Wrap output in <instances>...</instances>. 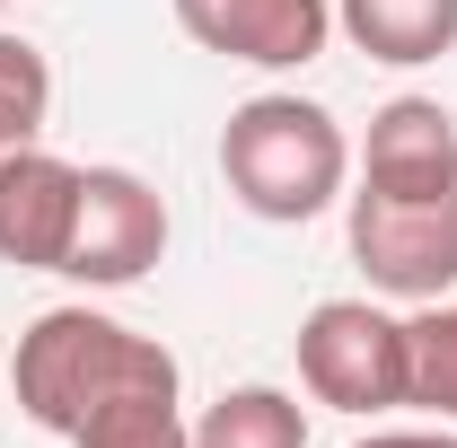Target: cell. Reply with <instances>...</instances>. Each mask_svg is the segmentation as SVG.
I'll return each mask as SVG.
<instances>
[{
  "mask_svg": "<svg viewBox=\"0 0 457 448\" xmlns=\"http://www.w3.org/2000/svg\"><path fill=\"white\" fill-rule=\"evenodd\" d=\"M220 185L273 228H299L317 212H335L352 185V141L317 97L264 88L220 123Z\"/></svg>",
  "mask_w": 457,
  "mask_h": 448,
  "instance_id": "6da1fadb",
  "label": "cell"
},
{
  "mask_svg": "<svg viewBox=\"0 0 457 448\" xmlns=\"http://www.w3.org/2000/svg\"><path fill=\"white\" fill-rule=\"evenodd\" d=\"M141 378H176V352L141 326H123L106 308H45L27 335H18V361H9V387H18V413L36 431L71 440L106 395L141 387Z\"/></svg>",
  "mask_w": 457,
  "mask_h": 448,
  "instance_id": "7a4b0ae2",
  "label": "cell"
},
{
  "mask_svg": "<svg viewBox=\"0 0 457 448\" xmlns=\"http://www.w3.org/2000/svg\"><path fill=\"white\" fill-rule=\"evenodd\" d=\"M352 264L387 299L457 290V185H352Z\"/></svg>",
  "mask_w": 457,
  "mask_h": 448,
  "instance_id": "3957f363",
  "label": "cell"
},
{
  "mask_svg": "<svg viewBox=\"0 0 457 448\" xmlns=\"http://www.w3.org/2000/svg\"><path fill=\"white\" fill-rule=\"evenodd\" d=\"M299 387L335 413H396L413 404V335L370 299H317L299 317Z\"/></svg>",
  "mask_w": 457,
  "mask_h": 448,
  "instance_id": "277c9868",
  "label": "cell"
},
{
  "mask_svg": "<svg viewBox=\"0 0 457 448\" xmlns=\"http://www.w3.org/2000/svg\"><path fill=\"white\" fill-rule=\"evenodd\" d=\"M168 255V203L141 185L132 168H88L79 176V228H71V255L62 273L88 281V290H123Z\"/></svg>",
  "mask_w": 457,
  "mask_h": 448,
  "instance_id": "5b68a950",
  "label": "cell"
},
{
  "mask_svg": "<svg viewBox=\"0 0 457 448\" xmlns=\"http://www.w3.org/2000/svg\"><path fill=\"white\" fill-rule=\"evenodd\" d=\"M176 27L220 62L308 71L335 36V0H176Z\"/></svg>",
  "mask_w": 457,
  "mask_h": 448,
  "instance_id": "8992f818",
  "label": "cell"
},
{
  "mask_svg": "<svg viewBox=\"0 0 457 448\" xmlns=\"http://www.w3.org/2000/svg\"><path fill=\"white\" fill-rule=\"evenodd\" d=\"M79 176L71 159H54L45 141L0 159V264L18 273H62L71 255V228H79Z\"/></svg>",
  "mask_w": 457,
  "mask_h": 448,
  "instance_id": "52a82bcc",
  "label": "cell"
},
{
  "mask_svg": "<svg viewBox=\"0 0 457 448\" xmlns=\"http://www.w3.org/2000/svg\"><path fill=\"white\" fill-rule=\"evenodd\" d=\"M361 185H457V114L440 97H387L370 114Z\"/></svg>",
  "mask_w": 457,
  "mask_h": 448,
  "instance_id": "ba28073f",
  "label": "cell"
},
{
  "mask_svg": "<svg viewBox=\"0 0 457 448\" xmlns=\"http://www.w3.org/2000/svg\"><path fill=\"white\" fill-rule=\"evenodd\" d=\"M335 27L387 71H422L457 45V0H335Z\"/></svg>",
  "mask_w": 457,
  "mask_h": 448,
  "instance_id": "9c48e42d",
  "label": "cell"
},
{
  "mask_svg": "<svg viewBox=\"0 0 457 448\" xmlns=\"http://www.w3.org/2000/svg\"><path fill=\"white\" fill-rule=\"evenodd\" d=\"M71 448H194V422H185V369L106 395V404L71 431Z\"/></svg>",
  "mask_w": 457,
  "mask_h": 448,
  "instance_id": "30bf717a",
  "label": "cell"
},
{
  "mask_svg": "<svg viewBox=\"0 0 457 448\" xmlns=\"http://www.w3.org/2000/svg\"><path fill=\"white\" fill-rule=\"evenodd\" d=\"M194 448H308V413L282 387H228L194 422Z\"/></svg>",
  "mask_w": 457,
  "mask_h": 448,
  "instance_id": "8fae6325",
  "label": "cell"
},
{
  "mask_svg": "<svg viewBox=\"0 0 457 448\" xmlns=\"http://www.w3.org/2000/svg\"><path fill=\"white\" fill-rule=\"evenodd\" d=\"M54 114V62L36 54L27 36H0V159L36 150Z\"/></svg>",
  "mask_w": 457,
  "mask_h": 448,
  "instance_id": "7c38bea8",
  "label": "cell"
},
{
  "mask_svg": "<svg viewBox=\"0 0 457 448\" xmlns=\"http://www.w3.org/2000/svg\"><path fill=\"white\" fill-rule=\"evenodd\" d=\"M413 335V404L457 422V299H431L422 317H404Z\"/></svg>",
  "mask_w": 457,
  "mask_h": 448,
  "instance_id": "4fadbf2b",
  "label": "cell"
},
{
  "mask_svg": "<svg viewBox=\"0 0 457 448\" xmlns=\"http://www.w3.org/2000/svg\"><path fill=\"white\" fill-rule=\"evenodd\" d=\"M352 448H457L449 431H370V440H352Z\"/></svg>",
  "mask_w": 457,
  "mask_h": 448,
  "instance_id": "5bb4252c",
  "label": "cell"
},
{
  "mask_svg": "<svg viewBox=\"0 0 457 448\" xmlns=\"http://www.w3.org/2000/svg\"><path fill=\"white\" fill-rule=\"evenodd\" d=\"M0 9H9V0H0Z\"/></svg>",
  "mask_w": 457,
  "mask_h": 448,
  "instance_id": "9a60e30c",
  "label": "cell"
}]
</instances>
